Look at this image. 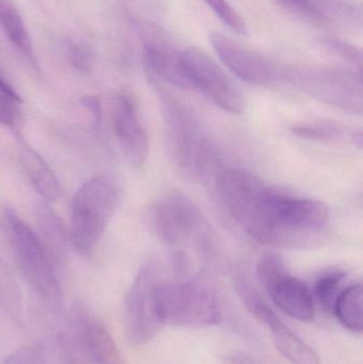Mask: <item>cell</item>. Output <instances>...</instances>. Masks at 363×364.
<instances>
[{
    "label": "cell",
    "instance_id": "1",
    "mask_svg": "<svg viewBox=\"0 0 363 364\" xmlns=\"http://www.w3.org/2000/svg\"><path fill=\"white\" fill-rule=\"evenodd\" d=\"M215 184L228 213L259 243L305 247L327 229L330 213L322 201L281 192L242 168L221 171Z\"/></svg>",
    "mask_w": 363,
    "mask_h": 364
},
{
    "label": "cell",
    "instance_id": "2",
    "mask_svg": "<svg viewBox=\"0 0 363 364\" xmlns=\"http://www.w3.org/2000/svg\"><path fill=\"white\" fill-rule=\"evenodd\" d=\"M151 231L174 248V255L190 257L189 250L202 256L215 252V240L197 205L181 193H172L153 203L147 212Z\"/></svg>",
    "mask_w": 363,
    "mask_h": 364
},
{
    "label": "cell",
    "instance_id": "3",
    "mask_svg": "<svg viewBox=\"0 0 363 364\" xmlns=\"http://www.w3.org/2000/svg\"><path fill=\"white\" fill-rule=\"evenodd\" d=\"M119 201L117 184L102 175L92 177L77 191L70 205L68 235L79 256L89 258L93 255L117 211Z\"/></svg>",
    "mask_w": 363,
    "mask_h": 364
},
{
    "label": "cell",
    "instance_id": "4",
    "mask_svg": "<svg viewBox=\"0 0 363 364\" xmlns=\"http://www.w3.org/2000/svg\"><path fill=\"white\" fill-rule=\"evenodd\" d=\"M156 303L162 324L204 328L221 323L223 309L217 293L197 280L166 282L156 287Z\"/></svg>",
    "mask_w": 363,
    "mask_h": 364
},
{
    "label": "cell",
    "instance_id": "5",
    "mask_svg": "<svg viewBox=\"0 0 363 364\" xmlns=\"http://www.w3.org/2000/svg\"><path fill=\"white\" fill-rule=\"evenodd\" d=\"M4 223L15 260L30 288L50 307H60L62 290L55 263L38 235L12 209L4 211Z\"/></svg>",
    "mask_w": 363,
    "mask_h": 364
},
{
    "label": "cell",
    "instance_id": "6",
    "mask_svg": "<svg viewBox=\"0 0 363 364\" xmlns=\"http://www.w3.org/2000/svg\"><path fill=\"white\" fill-rule=\"evenodd\" d=\"M283 80L310 97L350 112L362 114V76L322 66L283 68Z\"/></svg>",
    "mask_w": 363,
    "mask_h": 364
},
{
    "label": "cell",
    "instance_id": "7",
    "mask_svg": "<svg viewBox=\"0 0 363 364\" xmlns=\"http://www.w3.org/2000/svg\"><path fill=\"white\" fill-rule=\"evenodd\" d=\"M166 132L173 158L178 168L193 179H202L212 170V149L200 124L174 98H164Z\"/></svg>",
    "mask_w": 363,
    "mask_h": 364
},
{
    "label": "cell",
    "instance_id": "8",
    "mask_svg": "<svg viewBox=\"0 0 363 364\" xmlns=\"http://www.w3.org/2000/svg\"><path fill=\"white\" fill-rule=\"evenodd\" d=\"M160 265L148 262L141 267L125 297V331L130 343L143 346L161 331L162 324L156 303V287L162 278Z\"/></svg>",
    "mask_w": 363,
    "mask_h": 364
},
{
    "label": "cell",
    "instance_id": "9",
    "mask_svg": "<svg viewBox=\"0 0 363 364\" xmlns=\"http://www.w3.org/2000/svg\"><path fill=\"white\" fill-rule=\"evenodd\" d=\"M181 59L193 91L204 94L226 112H244L246 102L242 91L212 58L193 47L183 51Z\"/></svg>",
    "mask_w": 363,
    "mask_h": 364
},
{
    "label": "cell",
    "instance_id": "10",
    "mask_svg": "<svg viewBox=\"0 0 363 364\" xmlns=\"http://www.w3.org/2000/svg\"><path fill=\"white\" fill-rule=\"evenodd\" d=\"M209 41L224 65L241 80L256 85H269L283 80V68L256 51L217 32L211 33Z\"/></svg>",
    "mask_w": 363,
    "mask_h": 364
},
{
    "label": "cell",
    "instance_id": "11",
    "mask_svg": "<svg viewBox=\"0 0 363 364\" xmlns=\"http://www.w3.org/2000/svg\"><path fill=\"white\" fill-rule=\"evenodd\" d=\"M112 122L115 138L128 164L134 168L144 166L149 154L148 136L128 94H119L115 98Z\"/></svg>",
    "mask_w": 363,
    "mask_h": 364
},
{
    "label": "cell",
    "instance_id": "12",
    "mask_svg": "<svg viewBox=\"0 0 363 364\" xmlns=\"http://www.w3.org/2000/svg\"><path fill=\"white\" fill-rule=\"evenodd\" d=\"M139 27L144 43L145 66L149 75L183 91H193L183 68L181 53L168 44L151 26Z\"/></svg>",
    "mask_w": 363,
    "mask_h": 364
},
{
    "label": "cell",
    "instance_id": "13",
    "mask_svg": "<svg viewBox=\"0 0 363 364\" xmlns=\"http://www.w3.org/2000/svg\"><path fill=\"white\" fill-rule=\"evenodd\" d=\"M247 309L262 324L268 326L272 333L273 341L277 350L292 364H321L319 355L304 341L300 336L292 331L264 299L253 297L246 303Z\"/></svg>",
    "mask_w": 363,
    "mask_h": 364
},
{
    "label": "cell",
    "instance_id": "14",
    "mask_svg": "<svg viewBox=\"0 0 363 364\" xmlns=\"http://www.w3.org/2000/svg\"><path fill=\"white\" fill-rule=\"evenodd\" d=\"M273 303L288 316L300 322L315 318V299L308 287L287 271L277 275L264 286Z\"/></svg>",
    "mask_w": 363,
    "mask_h": 364
},
{
    "label": "cell",
    "instance_id": "15",
    "mask_svg": "<svg viewBox=\"0 0 363 364\" xmlns=\"http://www.w3.org/2000/svg\"><path fill=\"white\" fill-rule=\"evenodd\" d=\"M75 318L78 322L81 342L94 363L125 364L114 339L97 316L85 308L78 307L75 311Z\"/></svg>",
    "mask_w": 363,
    "mask_h": 364
},
{
    "label": "cell",
    "instance_id": "16",
    "mask_svg": "<svg viewBox=\"0 0 363 364\" xmlns=\"http://www.w3.org/2000/svg\"><path fill=\"white\" fill-rule=\"evenodd\" d=\"M18 155L23 172L34 190L46 200H57L61 195V186L42 156L21 138H18Z\"/></svg>",
    "mask_w": 363,
    "mask_h": 364
},
{
    "label": "cell",
    "instance_id": "17",
    "mask_svg": "<svg viewBox=\"0 0 363 364\" xmlns=\"http://www.w3.org/2000/svg\"><path fill=\"white\" fill-rule=\"evenodd\" d=\"M291 132L300 138L319 142L343 143L362 149V134L343 124L323 119H313L292 126Z\"/></svg>",
    "mask_w": 363,
    "mask_h": 364
},
{
    "label": "cell",
    "instance_id": "18",
    "mask_svg": "<svg viewBox=\"0 0 363 364\" xmlns=\"http://www.w3.org/2000/svg\"><path fill=\"white\" fill-rule=\"evenodd\" d=\"M0 27L13 46L38 68L33 45L25 21L12 0H0Z\"/></svg>",
    "mask_w": 363,
    "mask_h": 364
},
{
    "label": "cell",
    "instance_id": "19",
    "mask_svg": "<svg viewBox=\"0 0 363 364\" xmlns=\"http://www.w3.org/2000/svg\"><path fill=\"white\" fill-rule=\"evenodd\" d=\"M332 312L345 329L352 333H362L363 329L362 284H351L341 290L335 301Z\"/></svg>",
    "mask_w": 363,
    "mask_h": 364
},
{
    "label": "cell",
    "instance_id": "20",
    "mask_svg": "<svg viewBox=\"0 0 363 364\" xmlns=\"http://www.w3.org/2000/svg\"><path fill=\"white\" fill-rule=\"evenodd\" d=\"M38 228L40 242L53 263L63 260L66 255V231L57 214L47 207H43L38 214Z\"/></svg>",
    "mask_w": 363,
    "mask_h": 364
},
{
    "label": "cell",
    "instance_id": "21",
    "mask_svg": "<svg viewBox=\"0 0 363 364\" xmlns=\"http://www.w3.org/2000/svg\"><path fill=\"white\" fill-rule=\"evenodd\" d=\"M0 309L14 322L21 323L23 296L19 286L8 265L0 259Z\"/></svg>",
    "mask_w": 363,
    "mask_h": 364
},
{
    "label": "cell",
    "instance_id": "22",
    "mask_svg": "<svg viewBox=\"0 0 363 364\" xmlns=\"http://www.w3.org/2000/svg\"><path fill=\"white\" fill-rule=\"evenodd\" d=\"M345 278L347 274L345 272L334 271L324 274L315 282L313 295H315L319 305L328 314L334 309L335 301L340 293L341 284Z\"/></svg>",
    "mask_w": 363,
    "mask_h": 364
},
{
    "label": "cell",
    "instance_id": "23",
    "mask_svg": "<svg viewBox=\"0 0 363 364\" xmlns=\"http://www.w3.org/2000/svg\"><path fill=\"white\" fill-rule=\"evenodd\" d=\"M202 1L223 21L224 25L227 26L232 31L241 36L249 33L244 19L226 0H202Z\"/></svg>",
    "mask_w": 363,
    "mask_h": 364
},
{
    "label": "cell",
    "instance_id": "24",
    "mask_svg": "<svg viewBox=\"0 0 363 364\" xmlns=\"http://www.w3.org/2000/svg\"><path fill=\"white\" fill-rule=\"evenodd\" d=\"M67 58L70 65L81 73L91 72L93 68V53L85 45L79 43L68 44Z\"/></svg>",
    "mask_w": 363,
    "mask_h": 364
},
{
    "label": "cell",
    "instance_id": "25",
    "mask_svg": "<svg viewBox=\"0 0 363 364\" xmlns=\"http://www.w3.org/2000/svg\"><path fill=\"white\" fill-rule=\"evenodd\" d=\"M21 102L6 95V94L0 93V125L15 129L18 125L21 119V111H19V105Z\"/></svg>",
    "mask_w": 363,
    "mask_h": 364
},
{
    "label": "cell",
    "instance_id": "26",
    "mask_svg": "<svg viewBox=\"0 0 363 364\" xmlns=\"http://www.w3.org/2000/svg\"><path fill=\"white\" fill-rule=\"evenodd\" d=\"M279 4L296 14L308 17L313 21H322L323 13L315 6L311 0H276Z\"/></svg>",
    "mask_w": 363,
    "mask_h": 364
},
{
    "label": "cell",
    "instance_id": "27",
    "mask_svg": "<svg viewBox=\"0 0 363 364\" xmlns=\"http://www.w3.org/2000/svg\"><path fill=\"white\" fill-rule=\"evenodd\" d=\"M2 364H44V358L38 348H26L13 353Z\"/></svg>",
    "mask_w": 363,
    "mask_h": 364
},
{
    "label": "cell",
    "instance_id": "28",
    "mask_svg": "<svg viewBox=\"0 0 363 364\" xmlns=\"http://www.w3.org/2000/svg\"><path fill=\"white\" fill-rule=\"evenodd\" d=\"M330 47L334 49V51H336L343 59L347 60L354 65H358L359 68H362V53L360 51L356 50L353 46H350L345 43L338 42V41H330Z\"/></svg>",
    "mask_w": 363,
    "mask_h": 364
},
{
    "label": "cell",
    "instance_id": "29",
    "mask_svg": "<svg viewBox=\"0 0 363 364\" xmlns=\"http://www.w3.org/2000/svg\"><path fill=\"white\" fill-rule=\"evenodd\" d=\"M82 106L91 113L92 117H93L94 124L97 126L98 128L102 126V105H100V100H98L95 96H87L81 100Z\"/></svg>",
    "mask_w": 363,
    "mask_h": 364
},
{
    "label": "cell",
    "instance_id": "30",
    "mask_svg": "<svg viewBox=\"0 0 363 364\" xmlns=\"http://www.w3.org/2000/svg\"><path fill=\"white\" fill-rule=\"evenodd\" d=\"M0 93L6 94V95L11 96V97L15 98V100L23 102L21 95L17 93L16 90L11 85V83L6 80L4 75L2 74L1 70H0Z\"/></svg>",
    "mask_w": 363,
    "mask_h": 364
}]
</instances>
